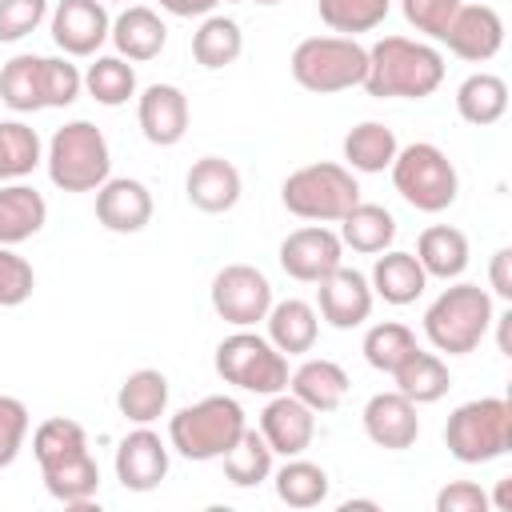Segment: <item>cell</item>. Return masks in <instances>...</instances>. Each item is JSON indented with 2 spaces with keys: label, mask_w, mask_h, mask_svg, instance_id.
I'll list each match as a JSON object with an SVG mask.
<instances>
[{
  "label": "cell",
  "mask_w": 512,
  "mask_h": 512,
  "mask_svg": "<svg viewBox=\"0 0 512 512\" xmlns=\"http://www.w3.org/2000/svg\"><path fill=\"white\" fill-rule=\"evenodd\" d=\"M244 428H248L244 408L232 396H204L168 420V448H176L184 460L196 464L220 460L240 440Z\"/></svg>",
  "instance_id": "cell-3"
},
{
  "label": "cell",
  "mask_w": 512,
  "mask_h": 512,
  "mask_svg": "<svg viewBox=\"0 0 512 512\" xmlns=\"http://www.w3.org/2000/svg\"><path fill=\"white\" fill-rule=\"evenodd\" d=\"M416 348V336L408 324L400 320H384V324H372L364 332V360L376 368V372H396L404 364V356Z\"/></svg>",
  "instance_id": "cell-41"
},
{
  "label": "cell",
  "mask_w": 512,
  "mask_h": 512,
  "mask_svg": "<svg viewBox=\"0 0 512 512\" xmlns=\"http://www.w3.org/2000/svg\"><path fill=\"white\" fill-rule=\"evenodd\" d=\"M228 4H244V0H228Z\"/></svg>",
  "instance_id": "cell-51"
},
{
  "label": "cell",
  "mask_w": 512,
  "mask_h": 512,
  "mask_svg": "<svg viewBox=\"0 0 512 512\" xmlns=\"http://www.w3.org/2000/svg\"><path fill=\"white\" fill-rule=\"evenodd\" d=\"M44 164H48V180L64 192H96L112 176L108 140L92 120H68L64 128H56Z\"/></svg>",
  "instance_id": "cell-5"
},
{
  "label": "cell",
  "mask_w": 512,
  "mask_h": 512,
  "mask_svg": "<svg viewBox=\"0 0 512 512\" xmlns=\"http://www.w3.org/2000/svg\"><path fill=\"white\" fill-rule=\"evenodd\" d=\"M264 324H268V340H272L284 356H304V352H312V344H316V336H320V312H316L308 300H296V296H288V300H280V304L272 300Z\"/></svg>",
  "instance_id": "cell-24"
},
{
  "label": "cell",
  "mask_w": 512,
  "mask_h": 512,
  "mask_svg": "<svg viewBox=\"0 0 512 512\" xmlns=\"http://www.w3.org/2000/svg\"><path fill=\"white\" fill-rule=\"evenodd\" d=\"M444 84V56L412 36H384L368 48L364 92L376 100H424Z\"/></svg>",
  "instance_id": "cell-1"
},
{
  "label": "cell",
  "mask_w": 512,
  "mask_h": 512,
  "mask_svg": "<svg viewBox=\"0 0 512 512\" xmlns=\"http://www.w3.org/2000/svg\"><path fill=\"white\" fill-rule=\"evenodd\" d=\"M40 92H44V108H68L84 92V72L68 56H44L40 60Z\"/></svg>",
  "instance_id": "cell-42"
},
{
  "label": "cell",
  "mask_w": 512,
  "mask_h": 512,
  "mask_svg": "<svg viewBox=\"0 0 512 512\" xmlns=\"http://www.w3.org/2000/svg\"><path fill=\"white\" fill-rule=\"evenodd\" d=\"M348 372L336 364V360H304L296 372H288V392L300 400V404H308L316 416L320 412H332V408H340L344 404V396H348Z\"/></svg>",
  "instance_id": "cell-23"
},
{
  "label": "cell",
  "mask_w": 512,
  "mask_h": 512,
  "mask_svg": "<svg viewBox=\"0 0 512 512\" xmlns=\"http://www.w3.org/2000/svg\"><path fill=\"white\" fill-rule=\"evenodd\" d=\"M116 4H128V0H116Z\"/></svg>",
  "instance_id": "cell-52"
},
{
  "label": "cell",
  "mask_w": 512,
  "mask_h": 512,
  "mask_svg": "<svg viewBox=\"0 0 512 512\" xmlns=\"http://www.w3.org/2000/svg\"><path fill=\"white\" fill-rule=\"evenodd\" d=\"M108 40L116 44V56L124 60H156L168 44V24L160 20L156 8L148 4H128L116 20H112V32Z\"/></svg>",
  "instance_id": "cell-21"
},
{
  "label": "cell",
  "mask_w": 512,
  "mask_h": 512,
  "mask_svg": "<svg viewBox=\"0 0 512 512\" xmlns=\"http://www.w3.org/2000/svg\"><path fill=\"white\" fill-rule=\"evenodd\" d=\"M40 60H44V56L20 52V56H12V60L0 68V100H4L12 112H40V108H44Z\"/></svg>",
  "instance_id": "cell-37"
},
{
  "label": "cell",
  "mask_w": 512,
  "mask_h": 512,
  "mask_svg": "<svg viewBox=\"0 0 512 512\" xmlns=\"http://www.w3.org/2000/svg\"><path fill=\"white\" fill-rule=\"evenodd\" d=\"M440 40L448 44L452 56L468 64H484L504 48V20L492 4H460Z\"/></svg>",
  "instance_id": "cell-13"
},
{
  "label": "cell",
  "mask_w": 512,
  "mask_h": 512,
  "mask_svg": "<svg viewBox=\"0 0 512 512\" xmlns=\"http://www.w3.org/2000/svg\"><path fill=\"white\" fill-rule=\"evenodd\" d=\"M220 464H224L228 484H236V488H256V484H264V480L272 476V448H268V440L260 436V428H244L240 440L220 456Z\"/></svg>",
  "instance_id": "cell-35"
},
{
  "label": "cell",
  "mask_w": 512,
  "mask_h": 512,
  "mask_svg": "<svg viewBox=\"0 0 512 512\" xmlns=\"http://www.w3.org/2000/svg\"><path fill=\"white\" fill-rule=\"evenodd\" d=\"M116 408L132 424H152L168 412V376L160 368H136L116 392Z\"/></svg>",
  "instance_id": "cell-28"
},
{
  "label": "cell",
  "mask_w": 512,
  "mask_h": 512,
  "mask_svg": "<svg viewBox=\"0 0 512 512\" xmlns=\"http://www.w3.org/2000/svg\"><path fill=\"white\" fill-rule=\"evenodd\" d=\"M80 452H88V432H84V424H76L68 416H52L32 432V456L40 468H52Z\"/></svg>",
  "instance_id": "cell-39"
},
{
  "label": "cell",
  "mask_w": 512,
  "mask_h": 512,
  "mask_svg": "<svg viewBox=\"0 0 512 512\" xmlns=\"http://www.w3.org/2000/svg\"><path fill=\"white\" fill-rule=\"evenodd\" d=\"M252 4H280V0H252Z\"/></svg>",
  "instance_id": "cell-50"
},
{
  "label": "cell",
  "mask_w": 512,
  "mask_h": 512,
  "mask_svg": "<svg viewBox=\"0 0 512 512\" xmlns=\"http://www.w3.org/2000/svg\"><path fill=\"white\" fill-rule=\"evenodd\" d=\"M388 8H392V0H316L320 20L340 36H356V32L380 28Z\"/></svg>",
  "instance_id": "cell-40"
},
{
  "label": "cell",
  "mask_w": 512,
  "mask_h": 512,
  "mask_svg": "<svg viewBox=\"0 0 512 512\" xmlns=\"http://www.w3.org/2000/svg\"><path fill=\"white\" fill-rule=\"evenodd\" d=\"M272 484L288 508H316L328 500V472L304 456H284V468H276Z\"/></svg>",
  "instance_id": "cell-34"
},
{
  "label": "cell",
  "mask_w": 512,
  "mask_h": 512,
  "mask_svg": "<svg viewBox=\"0 0 512 512\" xmlns=\"http://www.w3.org/2000/svg\"><path fill=\"white\" fill-rule=\"evenodd\" d=\"M336 224H340V244L352 252H364V256H376V252L392 248V240H396V216L384 204L356 200Z\"/></svg>",
  "instance_id": "cell-26"
},
{
  "label": "cell",
  "mask_w": 512,
  "mask_h": 512,
  "mask_svg": "<svg viewBox=\"0 0 512 512\" xmlns=\"http://www.w3.org/2000/svg\"><path fill=\"white\" fill-rule=\"evenodd\" d=\"M280 200L300 220L336 224L360 200V184H356L352 168L332 164V160H316V164H304V168H296V172L284 176Z\"/></svg>",
  "instance_id": "cell-7"
},
{
  "label": "cell",
  "mask_w": 512,
  "mask_h": 512,
  "mask_svg": "<svg viewBox=\"0 0 512 512\" xmlns=\"http://www.w3.org/2000/svg\"><path fill=\"white\" fill-rule=\"evenodd\" d=\"M392 380H396V392L408 396L412 404H436V400L452 388L448 364H444L436 352H424L420 344L404 356V364L392 372Z\"/></svg>",
  "instance_id": "cell-27"
},
{
  "label": "cell",
  "mask_w": 512,
  "mask_h": 512,
  "mask_svg": "<svg viewBox=\"0 0 512 512\" xmlns=\"http://www.w3.org/2000/svg\"><path fill=\"white\" fill-rule=\"evenodd\" d=\"M292 80L304 92L332 96L364 84L368 72V48L356 36H308L292 48Z\"/></svg>",
  "instance_id": "cell-4"
},
{
  "label": "cell",
  "mask_w": 512,
  "mask_h": 512,
  "mask_svg": "<svg viewBox=\"0 0 512 512\" xmlns=\"http://www.w3.org/2000/svg\"><path fill=\"white\" fill-rule=\"evenodd\" d=\"M340 264H344L340 232H332L324 224H304L280 240V268L300 284H320Z\"/></svg>",
  "instance_id": "cell-11"
},
{
  "label": "cell",
  "mask_w": 512,
  "mask_h": 512,
  "mask_svg": "<svg viewBox=\"0 0 512 512\" xmlns=\"http://www.w3.org/2000/svg\"><path fill=\"white\" fill-rule=\"evenodd\" d=\"M416 260L436 280H456L468 268V236L452 224H432L416 240Z\"/></svg>",
  "instance_id": "cell-29"
},
{
  "label": "cell",
  "mask_w": 512,
  "mask_h": 512,
  "mask_svg": "<svg viewBox=\"0 0 512 512\" xmlns=\"http://www.w3.org/2000/svg\"><path fill=\"white\" fill-rule=\"evenodd\" d=\"M364 432L376 448H388V452H404L416 444L420 436V416H416V404L408 396H400L396 388L392 392H376L368 404H364Z\"/></svg>",
  "instance_id": "cell-19"
},
{
  "label": "cell",
  "mask_w": 512,
  "mask_h": 512,
  "mask_svg": "<svg viewBox=\"0 0 512 512\" xmlns=\"http://www.w3.org/2000/svg\"><path fill=\"white\" fill-rule=\"evenodd\" d=\"M36 288V272L32 264L12 248V244H0V308H16L32 296Z\"/></svg>",
  "instance_id": "cell-43"
},
{
  "label": "cell",
  "mask_w": 512,
  "mask_h": 512,
  "mask_svg": "<svg viewBox=\"0 0 512 512\" xmlns=\"http://www.w3.org/2000/svg\"><path fill=\"white\" fill-rule=\"evenodd\" d=\"M392 184L396 192L416 208V212H444L456 204V192H460V176H456V164L448 160L444 148L428 144V140H416V144H404L392 160Z\"/></svg>",
  "instance_id": "cell-8"
},
{
  "label": "cell",
  "mask_w": 512,
  "mask_h": 512,
  "mask_svg": "<svg viewBox=\"0 0 512 512\" xmlns=\"http://www.w3.org/2000/svg\"><path fill=\"white\" fill-rule=\"evenodd\" d=\"M492 296L480 288V284H452L444 288L428 312H424V336L436 352H448V356H468L480 348V340L488 336L492 328Z\"/></svg>",
  "instance_id": "cell-2"
},
{
  "label": "cell",
  "mask_w": 512,
  "mask_h": 512,
  "mask_svg": "<svg viewBox=\"0 0 512 512\" xmlns=\"http://www.w3.org/2000/svg\"><path fill=\"white\" fill-rule=\"evenodd\" d=\"M396 152H400V140L380 120H360L344 136V160H348L344 168H352V172H384V168H392Z\"/></svg>",
  "instance_id": "cell-31"
},
{
  "label": "cell",
  "mask_w": 512,
  "mask_h": 512,
  "mask_svg": "<svg viewBox=\"0 0 512 512\" xmlns=\"http://www.w3.org/2000/svg\"><path fill=\"white\" fill-rule=\"evenodd\" d=\"M156 4H160L168 16H184V20H188V16H212V8H216L220 0H156Z\"/></svg>",
  "instance_id": "cell-49"
},
{
  "label": "cell",
  "mask_w": 512,
  "mask_h": 512,
  "mask_svg": "<svg viewBox=\"0 0 512 512\" xmlns=\"http://www.w3.org/2000/svg\"><path fill=\"white\" fill-rule=\"evenodd\" d=\"M84 92L104 108H120L136 96V68L124 56H96L84 72Z\"/></svg>",
  "instance_id": "cell-36"
},
{
  "label": "cell",
  "mask_w": 512,
  "mask_h": 512,
  "mask_svg": "<svg viewBox=\"0 0 512 512\" xmlns=\"http://www.w3.org/2000/svg\"><path fill=\"white\" fill-rule=\"evenodd\" d=\"M96 220L116 232V236H132L144 232L152 220V192L148 184L132 180V176H108L96 188Z\"/></svg>",
  "instance_id": "cell-16"
},
{
  "label": "cell",
  "mask_w": 512,
  "mask_h": 512,
  "mask_svg": "<svg viewBox=\"0 0 512 512\" xmlns=\"http://www.w3.org/2000/svg\"><path fill=\"white\" fill-rule=\"evenodd\" d=\"M216 372L224 384H236L256 396H276L288 388V356L260 332H232L216 344Z\"/></svg>",
  "instance_id": "cell-9"
},
{
  "label": "cell",
  "mask_w": 512,
  "mask_h": 512,
  "mask_svg": "<svg viewBox=\"0 0 512 512\" xmlns=\"http://www.w3.org/2000/svg\"><path fill=\"white\" fill-rule=\"evenodd\" d=\"M488 508H492L488 492L472 480H452L436 492V512H488Z\"/></svg>",
  "instance_id": "cell-47"
},
{
  "label": "cell",
  "mask_w": 512,
  "mask_h": 512,
  "mask_svg": "<svg viewBox=\"0 0 512 512\" xmlns=\"http://www.w3.org/2000/svg\"><path fill=\"white\" fill-rule=\"evenodd\" d=\"M40 136L24 120H0V184L24 180L44 156Z\"/></svg>",
  "instance_id": "cell-38"
},
{
  "label": "cell",
  "mask_w": 512,
  "mask_h": 512,
  "mask_svg": "<svg viewBox=\"0 0 512 512\" xmlns=\"http://www.w3.org/2000/svg\"><path fill=\"white\" fill-rule=\"evenodd\" d=\"M48 224V204L32 184H0V244H24Z\"/></svg>",
  "instance_id": "cell-25"
},
{
  "label": "cell",
  "mask_w": 512,
  "mask_h": 512,
  "mask_svg": "<svg viewBox=\"0 0 512 512\" xmlns=\"http://www.w3.org/2000/svg\"><path fill=\"white\" fill-rule=\"evenodd\" d=\"M44 476V488L52 500H60L64 508H88L96 488H100V468L92 460V452H80V456H68L52 468H40Z\"/></svg>",
  "instance_id": "cell-30"
},
{
  "label": "cell",
  "mask_w": 512,
  "mask_h": 512,
  "mask_svg": "<svg viewBox=\"0 0 512 512\" xmlns=\"http://www.w3.org/2000/svg\"><path fill=\"white\" fill-rule=\"evenodd\" d=\"M456 8H460V0H400L404 20H408L416 32L432 36V40H440V36H444V28L452 24Z\"/></svg>",
  "instance_id": "cell-46"
},
{
  "label": "cell",
  "mask_w": 512,
  "mask_h": 512,
  "mask_svg": "<svg viewBox=\"0 0 512 512\" xmlns=\"http://www.w3.org/2000/svg\"><path fill=\"white\" fill-rule=\"evenodd\" d=\"M316 304H320V316L348 332V328H360L368 316H372V284L364 272L356 268H336L332 276L320 280V292H316Z\"/></svg>",
  "instance_id": "cell-17"
},
{
  "label": "cell",
  "mask_w": 512,
  "mask_h": 512,
  "mask_svg": "<svg viewBox=\"0 0 512 512\" xmlns=\"http://www.w3.org/2000/svg\"><path fill=\"white\" fill-rule=\"evenodd\" d=\"M368 284H372V296H380L384 304L404 308V304H416L420 300V292L428 288V272L420 268L416 252L384 248V252H376V264H372Z\"/></svg>",
  "instance_id": "cell-22"
},
{
  "label": "cell",
  "mask_w": 512,
  "mask_h": 512,
  "mask_svg": "<svg viewBox=\"0 0 512 512\" xmlns=\"http://www.w3.org/2000/svg\"><path fill=\"white\" fill-rule=\"evenodd\" d=\"M184 192H188V204L208 212V216H220V212H232L244 184H240V168L224 156H200L192 168H188V180H184Z\"/></svg>",
  "instance_id": "cell-20"
},
{
  "label": "cell",
  "mask_w": 512,
  "mask_h": 512,
  "mask_svg": "<svg viewBox=\"0 0 512 512\" xmlns=\"http://www.w3.org/2000/svg\"><path fill=\"white\" fill-rule=\"evenodd\" d=\"M168 476V444L148 428H132L120 444H116V480L128 492H152L160 488Z\"/></svg>",
  "instance_id": "cell-15"
},
{
  "label": "cell",
  "mask_w": 512,
  "mask_h": 512,
  "mask_svg": "<svg viewBox=\"0 0 512 512\" xmlns=\"http://www.w3.org/2000/svg\"><path fill=\"white\" fill-rule=\"evenodd\" d=\"M488 288L500 300H512V248H496L488 264Z\"/></svg>",
  "instance_id": "cell-48"
},
{
  "label": "cell",
  "mask_w": 512,
  "mask_h": 512,
  "mask_svg": "<svg viewBox=\"0 0 512 512\" xmlns=\"http://www.w3.org/2000/svg\"><path fill=\"white\" fill-rule=\"evenodd\" d=\"M112 32L104 0H60L52 8V40L64 56H96Z\"/></svg>",
  "instance_id": "cell-12"
},
{
  "label": "cell",
  "mask_w": 512,
  "mask_h": 512,
  "mask_svg": "<svg viewBox=\"0 0 512 512\" xmlns=\"http://www.w3.org/2000/svg\"><path fill=\"white\" fill-rule=\"evenodd\" d=\"M444 448L460 464H488L512 448V404L504 396H480L452 408L444 424Z\"/></svg>",
  "instance_id": "cell-6"
},
{
  "label": "cell",
  "mask_w": 512,
  "mask_h": 512,
  "mask_svg": "<svg viewBox=\"0 0 512 512\" xmlns=\"http://www.w3.org/2000/svg\"><path fill=\"white\" fill-rule=\"evenodd\" d=\"M28 440V408L16 396H0V468L16 464Z\"/></svg>",
  "instance_id": "cell-45"
},
{
  "label": "cell",
  "mask_w": 512,
  "mask_h": 512,
  "mask_svg": "<svg viewBox=\"0 0 512 512\" xmlns=\"http://www.w3.org/2000/svg\"><path fill=\"white\" fill-rule=\"evenodd\" d=\"M240 52H244V32L232 16H204L200 28L192 32V56L208 72L236 64Z\"/></svg>",
  "instance_id": "cell-33"
},
{
  "label": "cell",
  "mask_w": 512,
  "mask_h": 512,
  "mask_svg": "<svg viewBox=\"0 0 512 512\" xmlns=\"http://www.w3.org/2000/svg\"><path fill=\"white\" fill-rule=\"evenodd\" d=\"M212 308L236 328H252L272 308V284L256 264H224L212 276Z\"/></svg>",
  "instance_id": "cell-10"
},
{
  "label": "cell",
  "mask_w": 512,
  "mask_h": 512,
  "mask_svg": "<svg viewBox=\"0 0 512 512\" xmlns=\"http://www.w3.org/2000/svg\"><path fill=\"white\" fill-rule=\"evenodd\" d=\"M260 436L268 440L272 456H304L316 440V412L284 388V392L268 396V404L260 412Z\"/></svg>",
  "instance_id": "cell-14"
},
{
  "label": "cell",
  "mask_w": 512,
  "mask_h": 512,
  "mask_svg": "<svg viewBox=\"0 0 512 512\" xmlns=\"http://www.w3.org/2000/svg\"><path fill=\"white\" fill-rule=\"evenodd\" d=\"M136 120L148 144L172 148L188 132V96L176 84H148L136 100Z\"/></svg>",
  "instance_id": "cell-18"
},
{
  "label": "cell",
  "mask_w": 512,
  "mask_h": 512,
  "mask_svg": "<svg viewBox=\"0 0 512 512\" xmlns=\"http://www.w3.org/2000/svg\"><path fill=\"white\" fill-rule=\"evenodd\" d=\"M48 16V0H0V44L24 40Z\"/></svg>",
  "instance_id": "cell-44"
},
{
  "label": "cell",
  "mask_w": 512,
  "mask_h": 512,
  "mask_svg": "<svg viewBox=\"0 0 512 512\" xmlns=\"http://www.w3.org/2000/svg\"><path fill=\"white\" fill-rule=\"evenodd\" d=\"M456 112L464 124L488 128L508 112V84L496 72H472L460 88H456Z\"/></svg>",
  "instance_id": "cell-32"
}]
</instances>
